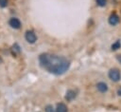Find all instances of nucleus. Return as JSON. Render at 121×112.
<instances>
[{
	"label": "nucleus",
	"mask_w": 121,
	"mask_h": 112,
	"mask_svg": "<svg viewBox=\"0 0 121 112\" xmlns=\"http://www.w3.org/2000/svg\"><path fill=\"white\" fill-rule=\"evenodd\" d=\"M39 61L43 68L56 75L63 74L69 68L70 65L69 61L66 60L64 57H60L47 53L42 54L39 58Z\"/></svg>",
	"instance_id": "1"
},
{
	"label": "nucleus",
	"mask_w": 121,
	"mask_h": 112,
	"mask_svg": "<svg viewBox=\"0 0 121 112\" xmlns=\"http://www.w3.org/2000/svg\"><path fill=\"white\" fill-rule=\"evenodd\" d=\"M109 77H110V79H111L112 81H113V82H117V81L120 80V78H121V74H120V72H119L118 69L113 68V69H111V70L109 71Z\"/></svg>",
	"instance_id": "2"
},
{
	"label": "nucleus",
	"mask_w": 121,
	"mask_h": 112,
	"mask_svg": "<svg viewBox=\"0 0 121 112\" xmlns=\"http://www.w3.org/2000/svg\"><path fill=\"white\" fill-rule=\"evenodd\" d=\"M25 37H26V40L28 43H30V44L35 43V41L37 40V37H36L35 33H34L32 30H27V31L26 32V34H25Z\"/></svg>",
	"instance_id": "3"
},
{
	"label": "nucleus",
	"mask_w": 121,
	"mask_h": 112,
	"mask_svg": "<svg viewBox=\"0 0 121 112\" xmlns=\"http://www.w3.org/2000/svg\"><path fill=\"white\" fill-rule=\"evenodd\" d=\"M9 26L11 27V28H20V27H21V22L19 21V19H17V18H10L9 19Z\"/></svg>",
	"instance_id": "4"
},
{
	"label": "nucleus",
	"mask_w": 121,
	"mask_h": 112,
	"mask_svg": "<svg viewBox=\"0 0 121 112\" xmlns=\"http://www.w3.org/2000/svg\"><path fill=\"white\" fill-rule=\"evenodd\" d=\"M118 21H119V18H118V16H117L115 13L112 14V15L110 16V18H109V23H110L111 25H112V26L116 25V24L118 23Z\"/></svg>",
	"instance_id": "5"
},
{
	"label": "nucleus",
	"mask_w": 121,
	"mask_h": 112,
	"mask_svg": "<svg viewBox=\"0 0 121 112\" xmlns=\"http://www.w3.org/2000/svg\"><path fill=\"white\" fill-rule=\"evenodd\" d=\"M96 87H97V89H98L100 92H106L107 89H108L107 84H106L105 83H102V82L98 83V84H96Z\"/></svg>",
	"instance_id": "6"
},
{
	"label": "nucleus",
	"mask_w": 121,
	"mask_h": 112,
	"mask_svg": "<svg viewBox=\"0 0 121 112\" xmlns=\"http://www.w3.org/2000/svg\"><path fill=\"white\" fill-rule=\"evenodd\" d=\"M76 97V92L73 91V90H68L66 92V95H65V99L67 101H72L74 98Z\"/></svg>",
	"instance_id": "7"
},
{
	"label": "nucleus",
	"mask_w": 121,
	"mask_h": 112,
	"mask_svg": "<svg viewBox=\"0 0 121 112\" xmlns=\"http://www.w3.org/2000/svg\"><path fill=\"white\" fill-rule=\"evenodd\" d=\"M56 112H67V106L64 103H59L57 105Z\"/></svg>",
	"instance_id": "8"
},
{
	"label": "nucleus",
	"mask_w": 121,
	"mask_h": 112,
	"mask_svg": "<svg viewBox=\"0 0 121 112\" xmlns=\"http://www.w3.org/2000/svg\"><path fill=\"white\" fill-rule=\"evenodd\" d=\"M120 47H121V43H120V41H116L114 44H112V50H116V49L120 48Z\"/></svg>",
	"instance_id": "9"
},
{
	"label": "nucleus",
	"mask_w": 121,
	"mask_h": 112,
	"mask_svg": "<svg viewBox=\"0 0 121 112\" xmlns=\"http://www.w3.org/2000/svg\"><path fill=\"white\" fill-rule=\"evenodd\" d=\"M11 50H12V53L15 55L16 53H19V52H20V47H18V45H14V46L12 47Z\"/></svg>",
	"instance_id": "10"
},
{
	"label": "nucleus",
	"mask_w": 121,
	"mask_h": 112,
	"mask_svg": "<svg viewBox=\"0 0 121 112\" xmlns=\"http://www.w3.org/2000/svg\"><path fill=\"white\" fill-rule=\"evenodd\" d=\"M97 5L100 6V7H104L106 5V0H95Z\"/></svg>",
	"instance_id": "11"
},
{
	"label": "nucleus",
	"mask_w": 121,
	"mask_h": 112,
	"mask_svg": "<svg viewBox=\"0 0 121 112\" xmlns=\"http://www.w3.org/2000/svg\"><path fill=\"white\" fill-rule=\"evenodd\" d=\"M8 5V0H0V7L5 8Z\"/></svg>",
	"instance_id": "12"
},
{
	"label": "nucleus",
	"mask_w": 121,
	"mask_h": 112,
	"mask_svg": "<svg viewBox=\"0 0 121 112\" xmlns=\"http://www.w3.org/2000/svg\"><path fill=\"white\" fill-rule=\"evenodd\" d=\"M45 112H54V108L52 107V105H47L45 107Z\"/></svg>",
	"instance_id": "13"
},
{
	"label": "nucleus",
	"mask_w": 121,
	"mask_h": 112,
	"mask_svg": "<svg viewBox=\"0 0 121 112\" xmlns=\"http://www.w3.org/2000/svg\"><path fill=\"white\" fill-rule=\"evenodd\" d=\"M117 60L121 63V55H117Z\"/></svg>",
	"instance_id": "14"
},
{
	"label": "nucleus",
	"mask_w": 121,
	"mask_h": 112,
	"mask_svg": "<svg viewBox=\"0 0 121 112\" xmlns=\"http://www.w3.org/2000/svg\"><path fill=\"white\" fill-rule=\"evenodd\" d=\"M118 94H119V95H121V90H120V89L118 90Z\"/></svg>",
	"instance_id": "15"
},
{
	"label": "nucleus",
	"mask_w": 121,
	"mask_h": 112,
	"mask_svg": "<svg viewBox=\"0 0 121 112\" xmlns=\"http://www.w3.org/2000/svg\"><path fill=\"white\" fill-rule=\"evenodd\" d=\"M2 62H3V60H2V58H1V57H0V64H1V63H2Z\"/></svg>",
	"instance_id": "16"
}]
</instances>
